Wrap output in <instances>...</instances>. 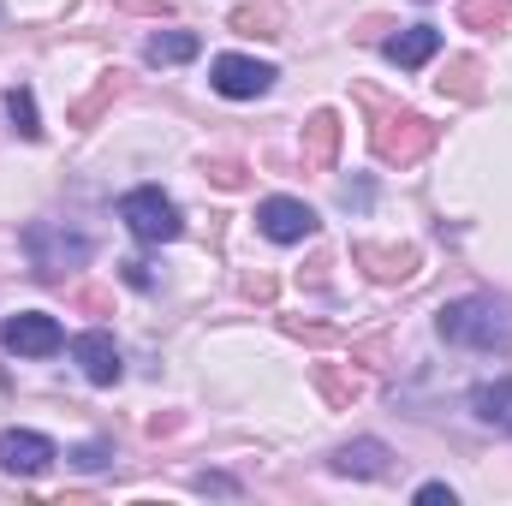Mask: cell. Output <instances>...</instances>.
Masks as SVG:
<instances>
[{"instance_id": "44dd1931", "label": "cell", "mask_w": 512, "mask_h": 506, "mask_svg": "<svg viewBox=\"0 0 512 506\" xmlns=\"http://www.w3.org/2000/svg\"><path fill=\"white\" fill-rule=\"evenodd\" d=\"M417 501H423V506H441V501L453 506V489H447V483H423V489H417Z\"/></svg>"}, {"instance_id": "ffe728a7", "label": "cell", "mask_w": 512, "mask_h": 506, "mask_svg": "<svg viewBox=\"0 0 512 506\" xmlns=\"http://www.w3.org/2000/svg\"><path fill=\"white\" fill-rule=\"evenodd\" d=\"M471 78H477V66H471V60H459V66H453V96H477V84H471Z\"/></svg>"}, {"instance_id": "5bb4252c", "label": "cell", "mask_w": 512, "mask_h": 506, "mask_svg": "<svg viewBox=\"0 0 512 506\" xmlns=\"http://www.w3.org/2000/svg\"><path fill=\"white\" fill-rule=\"evenodd\" d=\"M352 256H358V262H376V268H370L376 280H405V274L417 268V251H405V245H399V251H376V245H358Z\"/></svg>"}, {"instance_id": "ac0fdd59", "label": "cell", "mask_w": 512, "mask_h": 506, "mask_svg": "<svg viewBox=\"0 0 512 506\" xmlns=\"http://www.w3.org/2000/svg\"><path fill=\"white\" fill-rule=\"evenodd\" d=\"M274 24H280L274 6H239V12H233V30H245V36H280Z\"/></svg>"}, {"instance_id": "ba28073f", "label": "cell", "mask_w": 512, "mask_h": 506, "mask_svg": "<svg viewBox=\"0 0 512 506\" xmlns=\"http://www.w3.org/2000/svg\"><path fill=\"white\" fill-rule=\"evenodd\" d=\"M429 137H435V126L423 114H393V120L376 126V155L382 161H417L429 149Z\"/></svg>"}, {"instance_id": "2e32d148", "label": "cell", "mask_w": 512, "mask_h": 506, "mask_svg": "<svg viewBox=\"0 0 512 506\" xmlns=\"http://www.w3.org/2000/svg\"><path fill=\"white\" fill-rule=\"evenodd\" d=\"M6 120L18 126V137H42V120H36V96L18 84V90H6Z\"/></svg>"}, {"instance_id": "8fae6325", "label": "cell", "mask_w": 512, "mask_h": 506, "mask_svg": "<svg viewBox=\"0 0 512 506\" xmlns=\"http://www.w3.org/2000/svg\"><path fill=\"white\" fill-rule=\"evenodd\" d=\"M471 417H477L483 429L512 435V381H477V387H471Z\"/></svg>"}, {"instance_id": "7c38bea8", "label": "cell", "mask_w": 512, "mask_h": 506, "mask_svg": "<svg viewBox=\"0 0 512 506\" xmlns=\"http://www.w3.org/2000/svg\"><path fill=\"white\" fill-rule=\"evenodd\" d=\"M203 54V36L197 30H155L149 42H143V60L149 66H185V60H197Z\"/></svg>"}, {"instance_id": "52a82bcc", "label": "cell", "mask_w": 512, "mask_h": 506, "mask_svg": "<svg viewBox=\"0 0 512 506\" xmlns=\"http://www.w3.org/2000/svg\"><path fill=\"white\" fill-rule=\"evenodd\" d=\"M60 459V447L36 429H0V471L6 477H42Z\"/></svg>"}, {"instance_id": "7a4b0ae2", "label": "cell", "mask_w": 512, "mask_h": 506, "mask_svg": "<svg viewBox=\"0 0 512 506\" xmlns=\"http://www.w3.org/2000/svg\"><path fill=\"white\" fill-rule=\"evenodd\" d=\"M24 256H30V274L36 280H66L72 268H84L96 245L84 233H66L60 221H30L24 227Z\"/></svg>"}, {"instance_id": "9c48e42d", "label": "cell", "mask_w": 512, "mask_h": 506, "mask_svg": "<svg viewBox=\"0 0 512 506\" xmlns=\"http://www.w3.org/2000/svg\"><path fill=\"white\" fill-rule=\"evenodd\" d=\"M72 358H78V370L96 381V387H114V381L126 376V364H120V346H114V334H102V328L78 334V340H72Z\"/></svg>"}, {"instance_id": "d6986e66", "label": "cell", "mask_w": 512, "mask_h": 506, "mask_svg": "<svg viewBox=\"0 0 512 506\" xmlns=\"http://www.w3.org/2000/svg\"><path fill=\"white\" fill-rule=\"evenodd\" d=\"M66 459H72L78 471H102V465H108V441H84V447H72Z\"/></svg>"}, {"instance_id": "cb8c5ba5", "label": "cell", "mask_w": 512, "mask_h": 506, "mask_svg": "<svg viewBox=\"0 0 512 506\" xmlns=\"http://www.w3.org/2000/svg\"><path fill=\"white\" fill-rule=\"evenodd\" d=\"M126 268V280L131 286H155V274H149V262H120Z\"/></svg>"}, {"instance_id": "8992f818", "label": "cell", "mask_w": 512, "mask_h": 506, "mask_svg": "<svg viewBox=\"0 0 512 506\" xmlns=\"http://www.w3.org/2000/svg\"><path fill=\"white\" fill-rule=\"evenodd\" d=\"M316 209L310 203H298V197H262L256 203V233L262 239H274V245H304V239H316Z\"/></svg>"}, {"instance_id": "277c9868", "label": "cell", "mask_w": 512, "mask_h": 506, "mask_svg": "<svg viewBox=\"0 0 512 506\" xmlns=\"http://www.w3.org/2000/svg\"><path fill=\"white\" fill-rule=\"evenodd\" d=\"M0 346L12 358H54L66 346V334H60V322L48 310H18V316L0 322Z\"/></svg>"}, {"instance_id": "5b68a950", "label": "cell", "mask_w": 512, "mask_h": 506, "mask_svg": "<svg viewBox=\"0 0 512 506\" xmlns=\"http://www.w3.org/2000/svg\"><path fill=\"white\" fill-rule=\"evenodd\" d=\"M274 78H280V72H274L268 60H251V54H215V60H209V84H215L221 96H233V102L268 96Z\"/></svg>"}, {"instance_id": "4fadbf2b", "label": "cell", "mask_w": 512, "mask_h": 506, "mask_svg": "<svg viewBox=\"0 0 512 506\" xmlns=\"http://www.w3.org/2000/svg\"><path fill=\"white\" fill-rule=\"evenodd\" d=\"M387 465H393V453H387L382 441H352V447L334 453L340 477H387Z\"/></svg>"}, {"instance_id": "e0dca14e", "label": "cell", "mask_w": 512, "mask_h": 506, "mask_svg": "<svg viewBox=\"0 0 512 506\" xmlns=\"http://www.w3.org/2000/svg\"><path fill=\"white\" fill-rule=\"evenodd\" d=\"M334 137H340V120H334V114H310V126H304L310 161H328V155H334Z\"/></svg>"}, {"instance_id": "3957f363", "label": "cell", "mask_w": 512, "mask_h": 506, "mask_svg": "<svg viewBox=\"0 0 512 506\" xmlns=\"http://www.w3.org/2000/svg\"><path fill=\"white\" fill-rule=\"evenodd\" d=\"M120 221L131 227V239H143V245H173L179 233H185V221H179V203L161 191V185H137L120 197Z\"/></svg>"}, {"instance_id": "30bf717a", "label": "cell", "mask_w": 512, "mask_h": 506, "mask_svg": "<svg viewBox=\"0 0 512 506\" xmlns=\"http://www.w3.org/2000/svg\"><path fill=\"white\" fill-rule=\"evenodd\" d=\"M382 54L399 66V72H417V66H429L435 54H441V30L435 24H411V30H399V36H387Z\"/></svg>"}, {"instance_id": "6da1fadb", "label": "cell", "mask_w": 512, "mask_h": 506, "mask_svg": "<svg viewBox=\"0 0 512 506\" xmlns=\"http://www.w3.org/2000/svg\"><path fill=\"white\" fill-rule=\"evenodd\" d=\"M435 334L465 352H512V298H495V292L453 298V304H441Z\"/></svg>"}, {"instance_id": "9a60e30c", "label": "cell", "mask_w": 512, "mask_h": 506, "mask_svg": "<svg viewBox=\"0 0 512 506\" xmlns=\"http://www.w3.org/2000/svg\"><path fill=\"white\" fill-rule=\"evenodd\" d=\"M459 24H471V30H501V24H512V0H465V6H459Z\"/></svg>"}, {"instance_id": "7402d4cb", "label": "cell", "mask_w": 512, "mask_h": 506, "mask_svg": "<svg viewBox=\"0 0 512 506\" xmlns=\"http://www.w3.org/2000/svg\"><path fill=\"white\" fill-rule=\"evenodd\" d=\"M197 489H203V495H233L239 483H233V477H209V471H203V477H197Z\"/></svg>"}, {"instance_id": "603a6c76", "label": "cell", "mask_w": 512, "mask_h": 506, "mask_svg": "<svg viewBox=\"0 0 512 506\" xmlns=\"http://www.w3.org/2000/svg\"><path fill=\"white\" fill-rule=\"evenodd\" d=\"M215 179H221V185H245V167H239V161H215Z\"/></svg>"}]
</instances>
